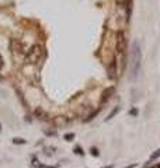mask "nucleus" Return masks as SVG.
Segmentation results:
<instances>
[{
  "mask_svg": "<svg viewBox=\"0 0 160 168\" xmlns=\"http://www.w3.org/2000/svg\"><path fill=\"white\" fill-rule=\"evenodd\" d=\"M157 157H160V148L157 150L156 153H153L152 156H150V160H155V158H157Z\"/></svg>",
  "mask_w": 160,
  "mask_h": 168,
  "instance_id": "obj_9",
  "label": "nucleus"
},
{
  "mask_svg": "<svg viewBox=\"0 0 160 168\" xmlns=\"http://www.w3.org/2000/svg\"><path fill=\"white\" fill-rule=\"evenodd\" d=\"M10 46H11L13 52H18V53H21L23 52V45H21V42L18 41V39H11V42H10Z\"/></svg>",
  "mask_w": 160,
  "mask_h": 168,
  "instance_id": "obj_4",
  "label": "nucleus"
},
{
  "mask_svg": "<svg viewBox=\"0 0 160 168\" xmlns=\"http://www.w3.org/2000/svg\"><path fill=\"white\" fill-rule=\"evenodd\" d=\"M108 76H110L111 78L117 77V62L115 60H112L110 63V66H108Z\"/></svg>",
  "mask_w": 160,
  "mask_h": 168,
  "instance_id": "obj_5",
  "label": "nucleus"
},
{
  "mask_svg": "<svg viewBox=\"0 0 160 168\" xmlns=\"http://www.w3.org/2000/svg\"><path fill=\"white\" fill-rule=\"evenodd\" d=\"M132 78L135 80L139 76L140 72V60H142V53H140V46L138 42H133L132 46Z\"/></svg>",
  "mask_w": 160,
  "mask_h": 168,
  "instance_id": "obj_1",
  "label": "nucleus"
},
{
  "mask_svg": "<svg viewBox=\"0 0 160 168\" xmlns=\"http://www.w3.org/2000/svg\"><path fill=\"white\" fill-rule=\"evenodd\" d=\"M112 91H114L112 88H108V90H105V91H104V94H103L104 97H103V99H101V102H105L107 99L110 98V97H111V93H112Z\"/></svg>",
  "mask_w": 160,
  "mask_h": 168,
  "instance_id": "obj_6",
  "label": "nucleus"
},
{
  "mask_svg": "<svg viewBox=\"0 0 160 168\" xmlns=\"http://www.w3.org/2000/svg\"><path fill=\"white\" fill-rule=\"evenodd\" d=\"M35 116H38L39 119H46V114L44 111H42L41 108H38V109H35Z\"/></svg>",
  "mask_w": 160,
  "mask_h": 168,
  "instance_id": "obj_7",
  "label": "nucleus"
},
{
  "mask_svg": "<svg viewBox=\"0 0 160 168\" xmlns=\"http://www.w3.org/2000/svg\"><path fill=\"white\" fill-rule=\"evenodd\" d=\"M14 143H18V144H23V143H25L24 140L23 139H14Z\"/></svg>",
  "mask_w": 160,
  "mask_h": 168,
  "instance_id": "obj_10",
  "label": "nucleus"
},
{
  "mask_svg": "<svg viewBox=\"0 0 160 168\" xmlns=\"http://www.w3.org/2000/svg\"><path fill=\"white\" fill-rule=\"evenodd\" d=\"M3 67V59H2V56H0V69Z\"/></svg>",
  "mask_w": 160,
  "mask_h": 168,
  "instance_id": "obj_15",
  "label": "nucleus"
},
{
  "mask_svg": "<svg viewBox=\"0 0 160 168\" xmlns=\"http://www.w3.org/2000/svg\"><path fill=\"white\" fill-rule=\"evenodd\" d=\"M74 151H76V153H77V154H83V151H82V150H80V148H74Z\"/></svg>",
  "mask_w": 160,
  "mask_h": 168,
  "instance_id": "obj_13",
  "label": "nucleus"
},
{
  "mask_svg": "<svg viewBox=\"0 0 160 168\" xmlns=\"http://www.w3.org/2000/svg\"><path fill=\"white\" fill-rule=\"evenodd\" d=\"M118 111H119V107H115L114 109H112V112H111V114L108 115V116H107V121H108V119H111L112 116H114V115H117V114H118Z\"/></svg>",
  "mask_w": 160,
  "mask_h": 168,
  "instance_id": "obj_8",
  "label": "nucleus"
},
{
  "mask_svg": "<svg viewBox=\"0 0 160 168\" xmlns=\"http://www.w3.org/2000/svg\"><path fill=\"white\" fill-rule=\"evenodd\" d=\"M65 139H67V140L73 139V135H72V133H69V135H66V136H65Z\"/></svg>",
  "mask_w": 160,
  "mask_h": 168,
  "instance_id": "obj_12",
  "label": "nucleus"
},
{
  "mask_svg": "<svg viewBox=\"0 0 160 168\" xmlns=\"http://www.w3.org/2000/svg\"><path fill=\"white\" fill-rule=\"evenodd\" d=\"M104 168H112V167H111V165H110V167H104Z\"/></svg>",
  "mask_w": 160,
  "mask_h": 168,
  "instance_id": "obj_17",
  "label": "nucleus"
},
{
  "mask_svg": "<svg viewBox=\"0 0 160 168\" xmlns=\"http://www.w3.org/2000/svg\"><path fill=\"white\" fill-rule=\"evenodd\" d=\"M91 154H93V156H99V151H97V148H91Z\"/></svg>",
  "mask_w": 160,
  "mask_h": 168,
  "instance_id": "obj_11",
  "label": "nucleus"
},
{
  "mask_svg": "<svg viewBox=\"0 0 160 168\" xmlns=\"http://www.w3.org/2000/svg\"><path fill=\"white\" fill-rule=\"evenodd\" d=\"M117 50L119 55H124L127 50V38H125V34L122 31H119L117 34Z\"/></svg>",
  "mask_w": 160,
  "mask_h": 168,
  "instance_id": "obj_3",
  "label": "nucleus"
},
{
  "mask_svg": "<svg viewBox=\"0 0 160 168\" xmlns=\"http://www.w3.org/2000/svg\"><path fill=\"white\" fill-rule=\"evenodd\" d=\"M138 114V111H136V109H131V115H136Z\"/></svg>",
  "mask_w": 160,
  "mask_h": 168,
  "instance_id": "obj_14",
  "label": "nucleus"
},
{
  "mask_svg": "<svg viewBox=\"0 0 160 168\" xmlns=\"http://www.w3.org/2000/svg\"><path fill=\"white\" fill-rule=\"evenodd\" d=\"M135 167V164H132V165H128V167H125V168H133Z\"/></svg>",
  "mask_w": 160,
  "mask_h": 168,
  "instance_id": "obj_16",
  "label": "nucleus"
},
{
  "mask_svg": "<svg viewBox=\"0 0 160 168\" xmlns=\"http://www.w3.org/2000/svg\"><path fill=\"white\" fill-rule=\"evenodd\" d=\"M42 53H44V50H42L41 45H33L28 49L27 55H25V62L28 65H35V63H38V62L41 60Z\"/></svg>",
  "mask_w": 160,
  "mask_h": 168,
  "instance_id": "obj_2",
  "label": "nucleus"
}]
</instances>
